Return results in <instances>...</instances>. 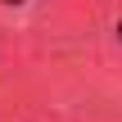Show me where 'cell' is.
I'll return each mask as SVG.
<instances>
[{"label": "cell", "mask_w": 122, "mask_h": 122, "mask_svg": "<svg viewBox=\"0 0 122 122\" xmlns=\"http://www.w3.org/2000/svg\"><path fill=\"white\" fill-rule=\"evenodd\" d=\"M0 5H23V0H0Z\"/></svg>", "instance_id": "1"}, {"label": "cell", "mask_w": 122, "mask_h": 122, "mask_svg": "<svg viewBox=\"0 0 122 122\" xmlns=\"http://www.w3.org/2000/svg\"><path fill=\"white\" fill-rule=\"evenodd\" d=\"M118 41H122V18H118Z\"/></svg>", "instance_id": "2"}]
</instances>
